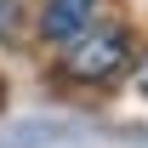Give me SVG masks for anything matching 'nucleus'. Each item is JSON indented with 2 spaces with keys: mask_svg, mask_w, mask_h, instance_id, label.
Returning <instances> with one entry per match:
<instances>
[{
  "mask_svg": "<svg viewBox=\"0 0 148 148\" xmlns=\"http://www.w3.org/2000/svg\"><path fill=\"white\" fill-rule=\"evenodd\" d=\"M17 34V0H0V46Z\"/></svg>",
  "mask_w": 148,
  "mask_h": 148,
  "instance_id": "7ed1b4c3",
  "label": "nucleus"
},
{
  "mask_svg": "<svg viewBox=\"0 0 148 148\" xmlns=\"http://www.w3.org/2000/svg\"><path fill=\"white\" fill-rule=\"evenodd\" d=\"M97 6H103V0H46L40 17H34V29H40V40L63 46V40H74L80 29L97 23Z\"/></svg>",
  "mask_w": 148,
  "mask_h": 148,
  "instance_id": "f03ea898",
  "label": "nucleus"
},
{
  "mask_svg": "<svg viewBox=\"0 0 148 148\" xmlns=\"http://www.w3.org/2000/svg\"><path fill=\"white\" fill-rule=\"evenodd\" d=\"M125 63H131V34L120 23H91L74 40H63V51H57V74L74 86H108Z\"/></svg>",
  "mask_w": 148,
  "mask_h": 148,
  "instance_id": "f257e3e1",
  "label": "nucleus"
}]
</instances>
